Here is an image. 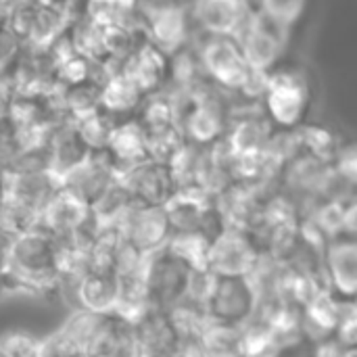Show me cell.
Masks as SVG:
<instances>
[{
  "label": "cell",
  "mask_w": 357,
  "mask_h": 357,
  "mask_svg": "<svg viewBox=\"0 0 357 357\" xmlns=\"http://www.w3.org/2000/svg\"><path fill=\"white\" fill-rule=\"evenodd\" d=\"M44 144L48 151V165L50 172L61 180L67 172L77 167L92 151L79 136L73 119L59 121L46 136Z\"/></svg>",
  "instance_id": "19"
},
{
  "label": "cell",
  "mask_w": 357,
  "mask_h": 357,
  "mask_svg": "<svg viewBox=\"0 0 357 357\" xmlns=\"http://www.w3.org/2000/svg\"><path fill=\"white\" fill-rule=\"evenodd\" d=\"M38 228L46 230L54 238H63L77 232L96 230L98 226L94 224L92 211L86 203H82L65 188H59L42 209Z\"/></svg>",
  "instance_id": "14"
},
{
  "label": "cell",
  "mask_w": 357,
  "mask_h": 357,
  "mask_svg": "<svg viewBox=\"0 0 357 357\" xmlns=\"http://www.w3.org/2000/svg\"><path fill=\"white\" fill-rule=\"evenodd\" d=\"M169 63L172 56L165 54L161 48L151 44L146 38L144 42L130 54V59L119 69L144 96L161 92L169 84Z\"/></svg>",
  "instance_id": "17"
},
{
  "label": "cell",
  "mask_w": 357,
  "mask_h": 357,
  "mask_svg": "<svg viewBox=\"0 0 357 357\" xmlns=\"http://www.w3.org/2000/svg\"><path fill=\"white\" fill-rule=\"evenodd\" d=\"M136 341H138V357L144 354H163L180 349L178 333L172 324V318L165 310L149 307L136 322Z\"/></svg>",
  "instance_id": "22"
},
{
  "label": "cell",
  "mask_w": 357,
  "mask_h": 357,
  "mask_svg": "<svg viewBox=\"0 0 357 357\" xmlns=\"http://www.w3.org/2000/svg\"><path fill=\"white\" fill-rule=\"evenodd\" d=\"M257 310V289L251 276H213L211 291L205 299L209 320L245 326Z\"/></svg>",
  "instance_id": "6"
},
{
  "label": "cell",
  "mask_w": 357,
  "mask_h": 357,
  "mask_svg": "<svg viewBox=\"0 0 357 357\" xmlns=\"http://www.w3.org/2000/svg\"><path fill=\"white\" fill-rule=\"evenodd\" d=\"M345 303L349 301H341L326 287L314 293L307 299V303L301 307V326H303L305 341L322 343L331 339L339 324Z\"/></svg>",
  "instance_id": "20"
},
{
  "label": "cell",
  "mask_w": 357,
  "mask_h": 357,
  "mask_svg": "<svg viewBox=\"0 0 357 357\" xmlns=\"http://www.w3.org/2000/svg\"><path fill=\"white\" fill-rule=\"evenodd\" d=\"M291 27L274 21L259 8H251L243 27L236 33L243 56L253 73L268 75L278 67V61L287 48Z\"/></svg>",
  "instance_id": "4"
},
{
  "label": "cell",
  "mask_w": 357,
  "mask_h": 357,
  "mask_svg": "<svg viewBox=\"0 0 357 357\" xmlns=\"http://www.w3.org/2000/svg\"><path fill=\"white\" fill-rule=\"evenodd\" d=\"M287 351L280 347L270 326L251 320L243 326V357H284Z\"/></svg>",
  "instance_id": "28"
},
{
  "label": "cell",
  "mask_w": 357,
  "mask_h": 357,
  "mask_svg": "<svg viewBox=\"0 0 357 357\" xmlns=\"http://www.w3.org/2000/svg\"><path fill=\"white\" fill-rule=\"evenodd\" d=\"M274 134L276 128L270 123V119L264 113L261 115L249 113L228 123L224 140L234 155H251V153L268 151Z\"/></svg>",
  "instance_id": "21"
},
{
  "label": "cell",
  "mask_w": 357,
  "mask_h": 357,
  "mask_svg": "<svg viewBox=\"0 0 357 357\" xmlns=\"http://www.w3.org/2000/svg\"><path fill=\"white\" fill-rule=\"evenodd\" d=\"M113 228L126 245L146 255L161 249L172 236L165 207L142 205L136 201L126 209V213Z\"/></svg>",
  "instance_id": "9"
},
{
  "label": "cell",
  "mask_w": 357,
  "mask_h": 357,
  "mask_svg": "<svg viewBox=\"0 0 357 357\" xmlns=\"http://www.w3.org/2000/svg\"><path fill=\"white\" fill-rule=\"evenodd\" d=\"M197 54L205 77L222 92H234L251 100L261 96L266 75L251 71L236 36H203Z\"/></svg>",
  "instance_id": "2"
},
{
  "label": "cell",
  "mask_w": 357,
  "mask_h": 357,
  "mask_svg": "<svg viewBox=\"0 0 357 357\" xmlns=\"http://www.w3.org/2000/svg\"><path fill=\"white\" fill-rule=\"evenodd\" d=\"M61 188L59 178L50 169H29L6 174V201L40 220L42 209Z\"/></svg>",
  "instance_id": "16"
},
{
  "label": "cell",
  "mask_w": 357,
  "mask_h": 357,
  "mask_svg": "<svg viewBox=\"0 0 357 357\" xmlns=\"http://www.w3.org/2000/svg\"><path fill=\"white\" fill-rule=\"evenodd\" d=\"M4 199H6V174L0 169V207L4 203Z\"/></svg>",
  "instance_id": "36"
},
{
  "label": "cell",
  "mask_w": 357,
  "mask_h": 357,
  "mask_svg": "<svg viewBox=\"0 0 357 357\" xmlns=\"http://www.w3.org/2000/svg\"><path fill=\"white\" fill-rule=\"evenodd\" d=\"M23 50V42L13 33L6 21L0 23V71L8 69Z\"/></svg>",
  "instance_id": "34"
},
{
  "label": "cell",
  "mask_w": 357,
  "mask_h": 357,
  "mask_svg": "<svg viewBox=\"0 0 357 357\" xmlns=\"http://www.w3.org/2000/svg\"><path fill=\"white\" fill-rule=\"evenodd\" d=\"M69 357H92V356H86V354H79V356H69Z\"/></svg>",
  "instance_id": "37"
},
{
  "label": "cell",
  "mask_w": 357,
  "mask_h": 357,
  "mask_svg": "<svg viewBox=\"0 0 357 357\" xmlns=\"http://www.w3.org/2000/svg\"><path fill=\"white\" fill-rule=\"evenodd\" d=\"M251 8V0H192L188 6L203 36H236Z\"/></svg>",
  "instance_id": "15"
},
{
  "label": "cell",
  "mask_w": 357,
  "mask_h": 357,
  "mask_svg": "<svg viewBox=\"0 0 357 357\" xmlns=\"http://www.w3.org/2000/svg\"><path fill=\"white\" fill-rule=\"evenodd\" d=\"M92 357H138V341L134 322H128L115 314L105 318L100 335L94 343Z\"/></svg>",
  "instance_id": "25"
},
{
  "label": "cell",
  "mask_w": 357,
  "mask_h": 357,
  "mask_svg": "<svg viewBox=\"0 0 357 357\" xmlns=\"http://www.w3.org/2000/svg\"><path fill=\"white\" fill-rule=\"evenodd\" d=\"M333 339L345 347V349H356L357 347V312H356V301L345 303L343 314L339 318V324L333 333Z\"/></svg>",
  "instance_id": "33"
},
{
  "label": "cell",
  "mask_w": 357,
  "mask_h": 357,
  "mask_svg": "<svg viewBox=\"0 0 357 357\" xmlns=\"http://www.w3.org/2000/svg\"><path fill=\"white\" fill-rule=\"evenodd\" d=\"M259 249L247 230L226 228L209 243L205 268L213 276H249L259 259Z\"/></svg>",
  "instance_id": "10"
},
{
  "label": "cell",
  "mask_w": 357,
  "mask_h": 357,
  "mask_svg": "<svg viewBox=\"0 0 357 357\" xmlns=\"http://www.w3.org/2000/svg\"><path fill=\"white\" fill-rule=\"evenodd\" d=\"M197 345L203 357H243V326L209 320Z\"/></svg>",
  "instance_id": "26"
},
{
  "label": "cell",
  "mask_w": 357,
  "mask_h": 357,
  "mask_svg": "<svg viewBox=\"0 0 357 357\" xmlns=\"http://www.w3.org/2000/svg\"><path fill=\"white\" fill-rule=\"evenodd\" d=\"M264 115L276 130H295L303 123L310 107V86L303 73L295 69H272L261 90Z\"/></svg>",
  "instance_id": "3"
},
{
  "label": "cell",
  "mask_w": 357,
  "mask_h": 357,
  "mask_svg": "<svg viewBox=\"0 0 357 357\" xmlns=\"http://www.w3.org/2000/svg\"><path fill=\"white\" fill-rule=\"evenodd\" d=\"M13 238H15L13 232L0 228V274L4 272V268H6V264H8V253H10Z\"/></svg>",
  "instance_id": "35"
},
{
  "label": "cell",
  "mask_w": 357,
  "mask_h": 357,
  "mask_svg": "<svg viewBox=\"0 0 357 357\" xmlns=\"http://www.w3.org/2000/svg\"><path fill=\"white\" fill-rule=\"evenodd\" d=\"M121 184L128 188L132 199L142 205L165 207L178 192V182L167 163L146 159L123 174H119Z\"/></svg>",
  "instance_id": "11"
},
{
  "label": "cell",
  "mask_w": 357,
  "mask_h": 357,
  "mask_svg": "<svg viewBox=\"0 0 357 357\" xmlns=\"http://www.w3.org/2000/svg\"><path fill=\"white\" fill-rule=\"evenodd\" d=\"M119 178L115 163L111 161L109 153L105 149L92 151L77 167L67 172L59 182L61 188L77 197L88 207Z\"/></svg>",
  "instance_id": "12"
},
{
  "label": "cell",
  "mask_w": 357,
  "mask_h": 357,
  "mask_svg": "<svg viewBox=\"0 0 357 357\" xmlns=\"http://www.w3.org/2000/svg\"><path fill=\"white\" fill-rule=\"evenodd\" d=\"M322 270L326 287L341 301H356L357 243L354 236H337L324 245Z\"/></svg>",
  "instance_id": "13"
},
{
  "label": "cell",
  "mask_w": 357,
  "mask_h": 357,
  "mask_svg": "<svg viewBox=\"0 0 357 357\" xmlns=\"http://www.w3.org/2000/svg\"><path fill=\"white\" fill-rule=\"evenodd\" d=\"M105 151L109 153L111 161L117 167V174H123L126 169L142 163L149 159V151H146V138L142 128L138 126V121L126 119L121 123H117L107 140Z\"/></svg>",
  "instance_id": "23"
},
{
  "label": "cell",
  "mask_w": 357,
  "mask_h": 357,
  "mask_svg": "<svg viewBox=\"0 0 357 357\" xmlns=\"http://www.w3.org/2000/svg\"><path fill=\"white\" fill-rule=\"evenodd\" d=\"M63 295L71 297L73 310L109 316L117 307L119 282L111 270H90L73 287L65 289Z\"/></svg>",
  "instance_id": "18"
},
{
  "label": "cell",
  "mask_w": 357,
  "mask_h": 357,
  "mask_svg": "<svg viewBox=\"0 0 357 357\" xmlns=\"http://www.w3.org/2000/svg\"><path fill=\"white\" fill-rule=\"evenodd\" d=\"M25 146H27V140L21 134V130L13 123L6 111L0 113V169L4 172Z\"/></svg>",
  "instance_id": "30"
},
{
  "label": "cell",
  "mask_w": 357,
  "mask_h": 357,
  "mask_svg": "<svg viewBox=\"0 0 357 357\" xmlns=\"http://www.w3.org/2000/svg\"><path fill=\"white\" fill-rule=\"evenodd\" d=\"M56 293V241L42 228L15 234L8 264L0 274V293Z\"/></svg>",
  "instance_id": "1"
},
{
  "label": "cell",
  "mask_w": 357,
  "mask_h": 357,
  "mask_svg": "<svg viewBox=\"0 0 357 357\" xmlns=\"http://www.w3.org/2000/svg\"><path fill=\"white\" fill-rule=\"evenodd\" d=\"M169 251H174L178 257H182L186 264H190L195 270H207V249L209 243L201 234H172L165 243Z\"/></svg>",
  "instance_id": "29"
},
{
  "label": "cell",
  "mask_w": 357,
  "mask_h": 357,
  "mask_svg": "<svg viewBox=\"0 0 357 357\" xmlns=\"http://www.w3.org/2000/svg\"><path fill=\"white\" fill-rule=\"evenodd\" d=\"M253 6L272 17L274 21L293 27L303 17L307 0H257Z\"/></svg>",
  "instance_id": "31"
},
{
  "label": "cell",
  "mask_w": 357,
  "mask_h": 357,
  "mask_svg": "<svg viewBox=\"0 0 357 357\" xmlns=\"http://www.w3.org/2000/svg\"><path fill=\"white\" fill-rule=\"evenodd\" d=\"M6 25L29 48H46L69 25L50 2L19 0L6 15Z\"/></svg>",
  "instance_id": "8"
},
{
  "label": "cell",
  "mask_w": 357,
  "mask_h": 357,
  "mask_svg": "<svg viewBox=\"0 0 357 357\" xmlns=\"http://www.w3.org/2000/svg\"><path fill=\"white\" fill-rule=\"evenodd\" d=\"M0 357H42V341L27 333L2 335Z\"/></svg>",
  "instance_id": "32"
},
{
  "label": "cell",
  "mask_w": 357,
  "mask_h": 357,
  "mask_svg": "<svg viewBox=\"0 0 357 357\" xmlns=\"http://www.w3.org/2000/svg\"><path fill=\"white\" fill-rule=\"evenodd\" d=\"M134 203L132 195L128 192V188L121 184V180L117 178L92 205H90V211H92V218H94V224L98 228H113L119 218L126 213V209Z\"/></svg>",
  "instance_id": "27"
},
{
  "label": "cell",
  "mask_w": 357,
  "mask_h": 357,
  "mask_svg": "<svg viewBox=\"0 0 357 357\" xmlns=\"http://www.w3.org/2000/svg\"><path fill=\"white\" fill-rule=\"evenodd\" d=\"M144 98L146 96L121 71H117L102 82L98 94V109L115 121H126L136 117Z\"/></svg>",
  "instance_id": "24"
},
{
  "label": "cell",
  "mask_w": 357,
  "mask_h": 357,
  "mask_svg": "<svg viewBox=\"0 0 357 357\" xmlns=\"http://www.w3.org/2000/svg\"><path fill=\"white\" fill-rule=\"evenodd\" d=\"M140 13L144 38L161 48L165 54L172 56L190 44L192 19L186 4L169 0L157 6H144L140 8Z\"/></svg>",
  "instance_id": "7"
},
{
  "label": "cell",
  "mask_w": 357,
  "mask_h": 357,
  "mask_svg": "<svg viewBox=\"0 0 357 357\" xmlns=\"http://www.w3.org/2000/svg\"><path fill=\"white\" fill-rule=\"evenodd\" d=\"M195 268L169 251L165 245L146 255V272H144V291L149 307L155 310H172L180 301L186 299L188 284Z\"/></svg>",
  "instance_id": "5"
}]
</instances>
